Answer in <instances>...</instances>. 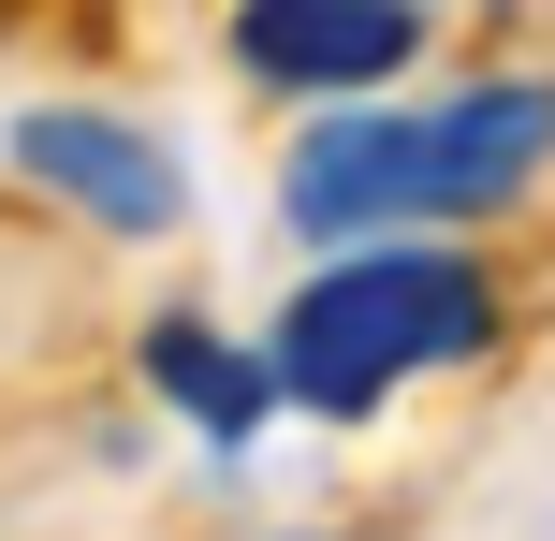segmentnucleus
<instances>
[{
	"label": "nucleus",
	"mask_w": 555,
	"mask_h": 541,
	"mask_svg": "<svg viewBox=\"0 0 555 541\" xmlns=\"http://www.w3.org/2000/svg\"><path fill=\"white\" fill-rule=\"evenodd\" d=\"M146 396H162V410H191L205 439H249L263 410H278V366H263V351H234L220 322H191V308H176V322H146Z\"/></svg>",
	"instance_id": "39448f33"
},
{
	"label": "nucleus",
	"mask_w": 555,
	"mask_h": 541,
	"mask_svg": "<svg viewBox=\"0 0 555 541\" xmlns=\"http://www.w3.org/2000/svg\"><path fill=\"white\" fill-rule=\"evenodd\" d=\"M498 337V293H482L468 249H439V234H380V249H336L322 279L278 308L263 366L293 410H322V425H351V410H380L395 381H439L468 366V351Z\"/></svg>",
	"instance_id": "f03ea898"
},
{
	"label": "nucleus",
	"mask_w": 555,
	"mask_h": 541,
	"mask_svg": "<svg viewBox=\"0 0 555 541\" xmlns=\"http://www.w3.org/2000/svg\"><path fill=\"white\" fill-rule=\"evenodd\" d=\"M0 146H15V176H29V191H59L88 234H176V220H191L176 146L132 132V117H103V103H29Z\"/></svg>",
	"instance_id": "7ed1b4c3"
},
{
	"label": "nucleus",
	"mask_w": 555,
	"mask_h": 541,
	"mask_svg": "<svg viewBox=\"0 0 555 541\" xmlns=\"http://www.w3.org/2000/svg\"><path fill=\"white\" fill-rule=\"evenodd\" d=\"M424 59V0H234V74L293 103H365Z\"/></svg>",
	"instance_id": "20e7f679"
},
{
	"label": "nucleus",
	"mask_w": 555,
	"mask_h": 541,
	"mask_svg": "<svg viewBox=\"0 0 555 541\" xmlns=\"http://www.w3.org/2000/svg\"><path fill=\"white\" fill-rule=\"evenodd\" d=\"M555 162V74L512 88H453V103H395V117H322L293 146V234L322 249H380L424 220H482Z\"/></svg>",
	"instance_id": "f257e3e1"
}]
</instances>
